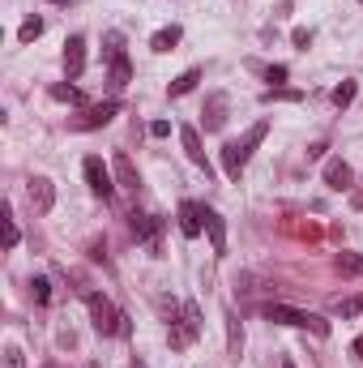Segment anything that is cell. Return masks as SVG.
<instances>
[{"label":"cell","mask_w":363,"mask_h":368,"mask_svg":"<svg viewBox=\"0 0 363 368\" xmlns=\"http://www.w3.org/2000/svg\"><path fill=\"white\" fill-rule=\"evenodd\" d=\"M180 141H184V154H188V159H192L197 167L210 172V163H205V150H201V137H197V129H192V125H184V129H180Z\"/></svg>","instance_id":"7c38bea8"},{"label":"cell","mask_w":363,"mask_h":368,"mask_svg":"<svg viewBox=\"0 0 363 368\" xmlns=\"http://www.w3.org/2000/svg\"><path fill=\"white\" fill-rule=\"evenodd\" d=\"M265 317L278 326H295V330H312V334H329V322H321L317 312H303V308H286V304H265Z\"/></svg>","instance_id":"6da1fadb"},{"label":"cell","mask_w":363,"mask_h":368,"mask_svg":"<svg viewBox=\"0 0 363 368\" xmlns=\"http://www.w3.org/2000/svg\"><path fill=\"white\" fill-rule=\"evenodd\" d=\"M30 201H34L39 215H47V210L56 205V189H51V180H47V176H34V180H30Z\"/></svg>","instance_id":"8992f818"},{"label":"cell","mask_w":363,"mask_h":368,"mask_svg":"<svg viewBox=\"0 0 363 368\" xmlns=\"http://www.w3.org/2000/svg\"><path fill=\"white\" fill-rule=\"evenodd\" d=\"M30 291H34V304H47V300H51V283H47V279H34Z\"/></svg>","instance_id":"4316f807"},{"label":"cell","mask_w":363,"mask_h":368,"mask_svg":"<svg viewBox=\"0 0 363 368\" xmlns=\"http://www.w3.org/2000/svg\"><path fill=\"white\" fill-rule=\"evenodd\" d=\"M180 231H184L188 240L205 231V205H197V201H180Z\"/></svg>","instance_id":"277c9868"},{"label":"cell","mask_w":363,"mask_h":368,"mask_svg":"<svg viewBox=\"0 0 363 368\" xmlns=\"http://www.w3.org/2000/svg\"><path fill=\"white\" fill-rule=\"evenodd\" d=\"M81 172H86V184H90V193L94 197H112V172H107V163L98 159V154H90V159L81 163Z\"/></svg>","instance_id":"3957f363"},{"label":"cell","mask_w":363,"mask_h":368,"mask_svg":"<svg viewBox=\"0 0 363 368\" xmlns=\"http://www.w3.org/2000/svg\"><path fill=\"white\" fill-rule=\"evenodd\" d=\"M244 167H248V163L239 159V150H235V141H227V146H223V172H227L231 180H239V176H244Z\"/></svg>","instance_id":"5bb4252c"},{"label":"cell","mask_w":363,"mask_h":368,"mask_svg":"<svg viewBox=\"0 0 363 368\" xmlns=\"http://www.w3.org/2000/svg\"><path fill=\"white\" fill-rule=\"evenodd\" d=\"M205 231H210L214 253L223 257V253H227V223H223V215H218V210H205Z\"/></svg>","instance_id":"30bf717a"},{"label":"cell","mask_w":363,"mask_h":368,"mask_svg":"<svg viewBox=\"0 0 363 368\" xmlns=\"http://www.w3.org/2000/svg\"><path fill=\"white\" fill-rule=\"evenodd\" d=\"M5 364H9V368H22V351H18V347H9V351H5Z\"/></svg>","instance_id":"1f68e13d"},{"label":"cell","mask_w":363,"mask_h":368,"mask_svg":"<svg viewBox=\"0 0 363 368\" xmlns=\"http://www.w3.org/2000/svg\"><path fill=\"white\" fill-rule=\"evenodd\" d=\"M47 5H73V0H47Z\"/></svg>","instance_id":"836d02e7"},{"label":"cell","mask_w":363,"mask_h":368,"mask_svg":"<svg viewBox=\"0 0 363 368\" xmlns=\"http://www.w3.org/2000/svg\"><path fill=\"white\" fill-rule=\"evenodd\" d=\"M338 312H342V317H355V312H363V296H355V300H338Z\"/></svg>","instance_id":"83f0119b"},{"label":"cell","mask_w":363,"mask_h":368,"mask_svg":"<svg viewBox=\"0 0 363 368\" xmlns=\"http://www.w3.org/2000/svg\"><path fill=\"white\" fill-rule=\"evenodd\" d=\"M86 304H90V322H94V330H98L103 338L124 330V317L116 312V304H112L107 296H98V291H94V296H86Z\"/></svg>","instance_id":"7a4b0ae2"},{"label":"cell","mask_w":363,"mask_h":368,"mask_svg":"<svg viewBox=\"0 0 363 368\" xmlns=\"http://www.w3.org/2000/svg\"><path fill=\"white\" fill-rule=\"evenodd\" d=\"M180 39H184V30H180V26H163L159 34L150 39V47H154V51H171V47L180 43Z\"/></svg>","instance_id":"2e32d148"},{"label":"cell","mask_w":363,"mask_h":368,"mask_svg":"<svg viewBox=\"0 0 363 368\" xmlns=\"http://www.w3.org/2000/svg\"><path fill=\"white\" fill-rule=\"evenodd\" d=\"M116 112H120V103H94V108L77 120V129H98V125H107Z\"/></svg>","instance_id":"8fae6325"},{"label":"cell","mask_w":363,"mask_h":368,"mask_svg":"<svg viewBox=\"0 0 363 368\" xmlns=\"http://www.w3.org/2000/svg\"><path fill=\"white\" fill-rule=\"evenodd\" d=\"M223 108H227V99L218 94V99L210 103V116H205V129H223V120H227V116H223Z\"/></svg>","instance_id":"603a6c76"},{"label":"cell","mask_w":363,"mask_h":368,"mask_svg":"<svg viewBox=\"0 0 363 368\" xmlns=\"http://www.w3.org/2000/svg\"><path fill=\"white\" fill-rule=\"evenodd\" d=\"M81 69H86V39L73 34V39L65 43V73H69V77H81Z\"/></svg>","instance_id":"5b68a950"},{"label":"cell","mask_w":363,"mask_h":368,"mask_svg":"<svg viewBox=\"0 0 363 368\" xmlns=\"http://www.w3.org/2000/svg\"><path fill=\"white\" fill-rule=\"evenodd\" d=\"M355 355H359V360H363V338H355Z\"/></svg>","instance_id":"d6a6232c"},{"label":"cell","mask_w":363,"mask_h":368,"mask_svg":"<svg viewBox=\"0 0 363 368\" xmlns=\"http://www.w3.org/2000/svg\"><path fill=\"white\" fill-rule=\"evenodd\" d=\"M350 180H355L350 163H342V159H329V163H325V184H329V189L346 193V189H350Z\"/></svg>","instance_id":"9c48e42d"},{"label":"cell","mask_w":363,"mask_h":368,"mask_svg":"<svg viewBox=\"0 0 363 368\" xmlns=\"http://www.w3.org/2000/svg\"><path fill=\"white\" fill-rule=\"evenodd\" d=\"M338 270L350 279H363V257L359 253H338Z\"/></svg>","instance_id":"ac0fdd59"},{"label":"cell","mask_w":363,"mask_h":368,"mask_svg":"<svg viewBox=\"0 0 363 368\" xmlns=\"http://www.w3.org/2000/svg\"><path fill=\"white\" fill-rule=\"evenodd\" d=\"M103 43H107V47H103V51H107V61H120L124 56V34L120 30H107V34H103Z\"/></svg>","instance_id":"d6986e66"},{"label":"cell","mask_w":363,"mask_h":368,"mask_svg":"<svg viewBox=\"0 0 363 368\" xmlns=\"http://www.w3.org/2000/svg\"><path fill=\"white\" fill-rule=\"evenodd\" d=\"M112 172H116V180H120V189H128V193H137V184H141V176H137V167L128 163V154H124V150H116V159H112Z\"/></svg>","instance_id":"ba28073f"},{"label":"cell","mask_w":363,"mask_h":368,"mask_svg":"<svg viewBox=\"0 0 363 368\" xmlns=\"http://www.w3.org/2000/svg\"><path fill=\"white\" fill-rule=\"evenodd\" d=\"M282 368H295V364H291V360H282Z\"/></svg>","instance_id":"e575fe53"},{"label":"cell","mask_w":363,"mask_h":368,"mask_svg":"<svg viewBox=\"0 0 363 368\" xmlns=\"http://www.w3.org/2000/svg\"><path fill=\"white\" fill-rule=\"evenodd\" d=\"M51 99H60V103H81V90H73V86H51Z\"/></svg>","instance_id":"484cf974"},{"label":"cell","mask_w":363,"mask_h":368,"mask_svg":"<svg viewBox=\"0 0 363 368\" xmlns=\"http://www.w3.org/2000/svg\"><path fill=\"white\" fill-rule=\"evenodd\" d=\"M265 82L282 86V82H286V65H270V69H265Z\"/></svg>","instance_id":"f1b7e54d"},{"label":"cell","mask_w":363,"mask_h":368,"mask_svg":"<svg viewBox=\"0 0 363 368\" xmlns=\"http://www.w3.org/2000/svg\"><path fill=\"white\" fill-rule=\"evenodd\" d=\"M167 133H171L167 120H154V125H150V137H167Z\"/></svg>","instance_id":"f546056e"},{"label":"cell","mask_w":363,"mask_h":368,"mask_svg":"<svg viewBox=\"0 0 363 368\" xmlns=\"http://www.w3.org/2000/svg\"><path fill=\"white\" fill-rule=\"evenodd\" d=\"M359 5H363V0H359Z\"/></svg>","instance_id":"d590c367"},{"label":"cell","mask_w":363,"mask_h":368,"mask_svg":"<svg viewBox=\"0 0 363 368\" xmlns=\"http://www.w3.org/2000/svg\"><path fill=\"white\" fill-rule=\"evenodd\" d=\"M291 43H295V47H308V43H312V30H295Z\"/></svg>","instance_id":"4dcf8cb0"},{"label":"cell","mask_w":363,"mask_h":368,"mask_svg":"<svg viewBox=\"0 0 363 368\" xmlns=\"http://www.w3.org/2000/svg\"><path fill=\"white\" fill-rule=\"evenodd\" d=\"M137 368H141V364H137Z\"/></svg>","instance_id":"8d00e7d4"},{"label":"cell","mask_w":363,"mask_h":368,"mask_svg":"<svg viewBox=\"0 0 363 368\" xmlns=\"http://www.w3.org/2000/svg\"><path fill=\"white\" fill-rule=\"evenodd\" d=\"M128 77H133V69H128V56L112 61V82H116V86H128Z\"/></svg>","instance_id":"d4e9b609"},{"label":"cell","mask_w":363,"mask_h":368,"mask_svg":"<svg viewBox=\"0 0 363 368\" xmlns=\"http://www.w3.org/2000/svg\"><path fill=\"white\" fill-rule=\"evenodd\" d=\"M197 82H201V69H188V73H180V77L167 86V94H171V99H180V94H188Z\"/></svg>","instance_id":"e0dca14e"},{"label":"cell","mask_w":363,"mask_h":368,"mask_svg":"<svg viewBox=\"0 0 363 368\" xmlns=\"http://www.w3.org/2000/svg\"><path fill=\"white\" fill-rule=\"evenodd\" d=\"M0 219H5V248H18L22 236H18V223H13V210L5 205V210H0Z\"/></svg>","instance_id":"44dd1931"},{"label":"cell","mask_w":363,"mask_h":368,"mask_svg":"<svg viewBox=\"0 0 363 368\" xmlns=\"http://www.w3.org/2000/svg\"><path fill=\"white\" fill-rule=\"evenodd\" d=\"M239 351H244V330H239V317H235V312H227V355L239 360Z\"/></svg>","instance_id":"9a60e30c"},{"label":"cell","mask_w":363,"mask_h":368,"mask_svg":"<svg viewBox=\"0 0 363 368\" xmlns=\"http://www.w3.org/2000/svg\"><path fill=\"white\" fill-rule=\"evenodd\" d=\"M355 82H342V86H334V108H350V103H355Z\"/></svg>","instance_id":"7402d4cb"},{"label":"cell","mask_w":363,"mask_h":368,"mask_svg":"<svg viewBox=\"0 0 363 368\" xmlns=\"http://www.w3.org/2000/svg\"><path fill=\"white\" fill-rule=\"evenodd\" d=\"M180 312H184V330L197 338V334H201V312H197V304H184Z\"/></svg>","instance_id":"cb8c5ba5"},{"label":"cell","mask_w":363,"mask_h":368,"mask_svg":"<svg viewBox=\"0 0 363 368\" xmlns=\"http://www.w3.org/2000/svg\"><path fill=\"white\" fill-rule=\"evenodd\" d=\"M133 236L137 240H150V248L159 253V223H154L150 215H133Z\"/></svg>","instance_id":"4fadbf2b"},{"label":"cell","mask_w":363,"mask_h":368,"mask_svg":"<svg viewBox=\"0 0 363 368\" xmlns=\"http://www.w3.org/2000/svg\"><path fill=\"white\" fill-rule=\"evenodd\" d=\"M39 34H43V18H26L22 30H18V43H34Z\"/></svg>","instance_id":"ffe728a7"},{"label":"cell","mask_w":363,"mask_h":368,"mask_svg":"<svg viewBox=\"0 0 363 368\" xmlns=\"http://www.w3.org/2000/svg\"><path fill=\"white\" fill-rule=\"evenodd\" d=\"M265 133H270V120H256V125H252V129H248V133L235 141V150H239V159H244V163L252 159V150L265 141Z\"/></svg>","instance_id":"52a82bcc"}]
</instances>
